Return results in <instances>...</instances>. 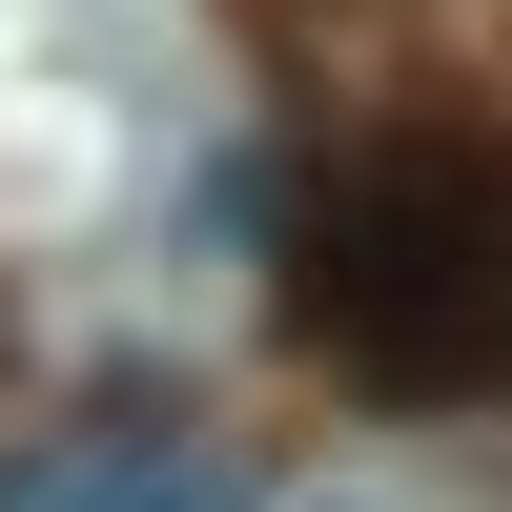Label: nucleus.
Masks as SVG:
<instances>
[{"instance_id": "nucleus-1", "label": "nucleus", "mask_w": 512, "mask_h": 512, "mask_svg": "<svg viewBox=\"0 0 512 512\" xmlns=\"http://www.w3.org/2000/svg\"><path fill=\"white\" fill-rule=\"evenodd\" d=\"M287 328L390 410H492L512 390V144L431 123V144L328 164L308 246H287Z\"/></svg>"}]
</instances>
